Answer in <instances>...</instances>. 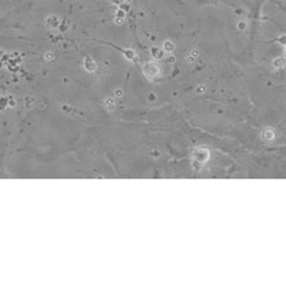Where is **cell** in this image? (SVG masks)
<instances>
[{
	"instance_id": "cell-16",
	"label": "cell",
	"mask_w": 286,
	"mask_h": 287,
	"mask_svg": "<svg viewBox=\"0 0 286 287\" xmlns=\"http://www.w3.org/2000/svg\"><path fill=\"white\" fill-rule=\"evenodd\" d=\"M189 55L192 57H194V58H197V57H198V55H199V51H198V50H196V49H194V50H192V51H190V54Z\"/></svg>"
},
{
	"instance_id": "cell-12",
	"label": "cell",
	"mask_w": 286,
	"mask_h": 287,
	"mask_svg": "<svg viewBox=\"0 0 286 287\" xmlns=\"http://www.w3.org/2000/svg\"><path fill=\"white\" fill-rule=\"evenodd\" d=\"M124 22H125V18H123V17H117V16H115V18H114V23H115L117 26L123 25Z\"/></svg>"
},
{
	"instance_id": "cell-22",
	"label": "cell",
	"mask_w": 286,
	"mask_h": 287,
	"mask_svg": "<svg viewBox=\"0 0 286 287\" xmlns=\"http://www.w3.org/2000/svg\"><path fill=\"white\" fill-rule=\"evenodd\" d=\"M285 58H286V49H285Z\"/></svg>"
},
{
	"instance_id": "cell-9",
	"label": "cell",
	"mask_w": 286,
	"mask_h": 287,
	"mask_svg": "<svg viewBox=\"0 0 286 287\" xmlns=\"http://www.w3.org/2000/svg\"><path fill=\"white\" fill-rule=\"evenodd\" d=\"M124 55H125L126 58L129 59V60H132L136 57V53L132 50H125V51H124Z\"/></svg>"
},
{
	"instance_id": "cell-15",
	"label": "cell",
	"mask_w": 286,
	"mask_h": 287,
	"mask_svg": "<svg viewBox=\"0 0 286 287\" xmlns=\"http://www.w3.org/2000/svg\"><path fill=\"white\" fill-rule=\"evenodd\" d=\"M196 92L198 93V94H203V93L206 92V87H204L203 85H199L198 87L196 88Z\"/></svg>"
},
{
	"instance_id": "cell-3",
	"label": "cell",
	"mask_w": 286,
	"mask_h": 287,
	"mask_svg": "<svg viewBox=\"0 0 286 287\" xmlns=\"http://www.w3.org/2000/svg\"><path fill=\"white\" fill-rule=\"evenodd\" d=\"M45 25H46L47 28L56 29V28H58L59 25H60V20H59L57 15H50L49 17L45 20Z\"/></svg>"
},
{
	"instance_id": "cell-1",
	"label": "cell",
	"mask_w": 286,
	"mask_h": 287,
	"mask_svg": "<svg viewBox=\"0 0 286 287\" xmlns=\"http://www.w3.org/2000/svg\"><path fill=\"white\" fill-rule=\"evenodd\" d=\"M142 70H143L144 75L146 76L147 79H150V80L155 79L159 74V72H160L159 66L156 63H154V61H149V63L144 64L142 67Z\"/></svg>"
},
{
	"instance_id": "cell-14",
	"label": "cell",
	"mask_w": 286,
	"mask_h": 287,
	"mask_svg": "<svg viewBox=\"0 0 286 287\" xmlns=\"http://www.w3.org/2000/svg\"><path fill=\"white\" fill-rule=\"evenodd\" d=\"M120 8L122 9V10L125 11V12H128V11H129V9H130V7H129V4H127L126 2H123L122 4H120Z\"/></svg>"
},
{
	"instance_id": "cell-20",
	"label": "cell",
	"mask_w": 286,
	"mask_h": 287,
	"mask_svg": "<svg viewBox=\"0 0 286 287\" xmlns=\"http://www.w3.org/2000/svg\"><path fill=\"white\" fill-rule=\"evenodd\" d=\"M58 28H59V29H60V31H65L67 27H66V25H59V27H58Z\"/></svg>"
},
{
	"instance_id": "cell-13",
	"label": "cell",
	"mask_w": 286,
	"mask_h": 287,
	"mask_svg": "<svg viewBox=\"0 0 286 287\" xmlns=\"http://www.w3.org/2000/svg\"><path fill=\"white\" fill-rule=\"evenodd\" d=\"M125 15H126V12L124 11V10H122L121 8L118 9L117 11H116L115 16H117V17H123V18H125Z\"/></svg>"
},
{
	"instance_id": "cell-19",
	"label": "cell",
	"mask_w": 286,
	"mask_h": 287,
	"mask_svg": "<svg viewBox=\"0 0 286 287\" xmlns=\"http://www.w3.org/2000/svg\"><path fill=\"white\" fill-rule=\"evenodd\" d=\"M168 61H169V63H171V64H172V63H174V61H175V57L170 56V57H169V58H168Z\"/></svg>"
},
{
	"instance_id": "cell-10",
	"label": "cell",
	"mask_w": 286,
	"mask_h": 287,
	"mask_svg": "<svg viewBox=\"0 0 286 287\" xmlns=\"http://www.w3.org/2000/svg\"><path fill=\"white\" fill-rule=\"evenodd\" d=\"M237 27L239 30H245L247 28V24L245 21H240L239 23L237 24Z\"/></svg>"
},
{
	"instance_id": "cell-6",
	"label": "cell",
	"mask_w": 286,
	"mask_h": 287,
	"mask_svg": "<svg viewBox=\"0 0 286 287\" xmlns=\"http://www.w3.org/2000/svg\"><path fill=\"white\" fill-rule=\"evenodd\" d=\"M272 66L275 69H283L286 66V58L285 57H278L274 58L272 61Z\"/></svg>"
},
{
	"instance_id": "cell-5",
	"label": "cell",
	"mask_w": 286,
	"mask_h": 287,
	"mask_svg": "<svg viewBox=\"0 0 286 287\" xmlns=\"http://www.w3.org/2000/svg\"><path fill=\"white\" fill-rule=\"evenodd\" d=\"M84 68L86 69L88 72H94L96 70V63L90 57H86L84 59Z\"/></svg>"
},
{
	"instance_id": "cell-21",
	"label": "cell",
	"mask_w": 286,
	"mask_h": 287,
	"mask_svg": "<svg viewBox=\"0 0 286 287\" xmlns=\"http://www.w3.org/2000/svg\"><path fill=\"white\" fill-rule=\"evenodd\" d=\"M128 1H129V2H130V1H132V0H126V2H128Z\"/></svg>"
},
{
	"instance_id": "cell-4",
	"label": "cell",
	"mask_w": 286,
	"mask_h": 287,
	"mask_svg": "<svg viewBox=\"0 0 286 287\" xmlns=\"http://www.w3.org/2000/svg\"><path fill=\"white\" fill-rule=\"evenodd\" d=\"M151 55L153 56L154 59H156V60H159V59L164 58L165 51H164V50H161L160 47H158V46H153L151 49Z\"/></svg>"
},
{
	"instance_id": "cell-11",
	"label": "cell",
	"mask_w": 286,
	"mask_h": 287,
	"mask_svg": "<svg viewBox=\"0 0 286 287\" xmlns=\"http://www.w3.org/2000/svg\"><path fill=\"white\" fill-rule=\"evenodd\" d=\"M276 41L280 43V44H282V45H284V46H286V35H282L281 37H279L278 39H276Z\"/></svg>"
},
{
	"instance_id": "cell-18",
	"label": "cell",
	"mask_w": 286,
	"mask_h": 287,
	"mask_svg": "<svg viewBox=\"0 0 286 287\" xmlns=\"http://www.w3.org/2000/svg\"><path fill=\"white\" fill-rule=\"evenodd\" d=\"M45 57H46V59H49V60H52V59L54 58V55L52 54V53H47Z\"/></svg>"
},
{
	"instance_id": "cell-17",
	"label": "cell",
	"mask_w": 286,
	"mask_h": 287,
	"mask_svg": "<svg viewBox=\"0 0 286 287\" xmlns=\"http://www.w3.org/2000/svg\"><path fill=\"white\" fill-rule=\"evenodd\" d=\"M111 1L115 4H122L123 2H125V0H111Z\"/></svg>"
},
{
	"instance_id": "cell-8",
	"label": "cell",
	"mask_w": 286,
	"mask_h": 287,
	"mask_svg": "<svg viewBox=\"0 0 286 287\" xmlns=\"http://www.w3.org/2000/svg\"><path fill=\"white\" fill-rule=\"evenodd\" d=\"M163 46H164V51H165L166 53H169V54H171L175 50L174 43L171 41V40H166V41L164 42Z\"/></svg>"
},
{
	"instance_id": "cell-2",
	"label": "cell",
	"mask_w": 286,
	"mask_h": 287,
	"mask_svg": "<svg viewBox=\"0 0 286 287\" xmlns=\"http://www.w3.org/2000/svg\"><path fill=\"white\" fill-rule=\"evenodd\" d=\"M194 158L199 162H206L207 160L209 159L210 157V152L208 150L204 149H200V150H196L193 154Z\"/></svg>"
},
{
	"instance_id": "cell-7",
	"label": "cell",
	"mask_w": 286,
	"mask_h": 287,
	"mask_svg": "<svg viewBox=\"0 0 286 287\" xmlns=\"http://www.w3.org/2000/svg\"><path fill=\"white\" fill-rule=\"evenodd\" d=\"M261 137H263V139H264L265 141H272L273 139H274V137H275V133H274V131H273L272 129L267 128V129H265V130L263 131V133H261Z\"/></svg>"
}]
</instances>
